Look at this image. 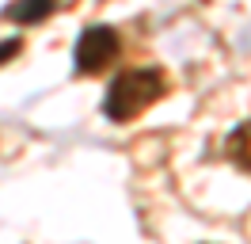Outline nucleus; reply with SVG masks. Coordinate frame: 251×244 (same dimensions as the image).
<instances>
[{"label": "nucleus", "instance_id": "nucleus-3", "mask_svg": "<svg viewBox=\"0 0 251 244\" xmlns=\"http://www.w3.org/2000/svg\"><path fill=\"white\" fill-rule=\"evenodd\" d=\"M57 4H61V0H12V4L4 8V19L23 23V27H34V23H42V19H50V15L57 12Z\"/></svg>", "mask_w": 251, "mask_h": 244}, {"label": "nucleus", "instance_id": "nucleus-2", "mask_svg": "<svg viewBox=\"0 0 251 244\" xmlns=\"http://www.w3.org/2000/svg\"><path fill=\"white\" fill-rule=\"evenodd\" d=\"M118 50H122V34L110 23H92V27L80 30L76 46H73V69L80 76L103 73L110 61L118 58Z\"/></svg>", "mask_w": 251, "mask_h": 244}, {"label": "nucleus", "instance_id": "nucleus-5", "mask_svg": "<svg viewBox=\"0 0 251 244\" xmlns=\"http://www.w3.org/2000/svg\"><path fill=\"white\" fill-rule=\"evenodd\" d=\"M19 50H23V38H16V34H12V38H4V42H0V65H4V61H12Z\"/></svg>", "mask_w": 251, "mask_h": 244}, {"label": "nucleus", "instance_id": "nucleus-4", "mask_svg": "<svg viewBox=\"0 0 251 244\" xmlns=\"http://www.w3.org/2000/svg\"><path fill=\"white\" fill-rule=\"evenodd\" d=\"M225 156H228L240 172H251V119L228 134V141H225Z\"/></svg>", "mask_w": 251, "mask_h": 244}, {"label": "nucleus", "instance_id": "nucleus-1", "mask_svg": "<svg viewBox=\"0 0 251 244\" xmlns=\"http://www.w3.org/2000/svg\"><path fill=\"white\" fill-rule=\"evenodd\" d=\"M168 95V76L156 65H133V69H122L107 84V95H103V115L110 122H133L137 115H145L149 107Z\"/></svg>", "mask_w": 251, "mask_h": 244}]
</instances>
